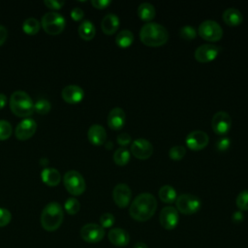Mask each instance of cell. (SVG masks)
Instances as JSON below:
<instances>
[{
    "label": "cell",
    "mask_w": 248,
    "mask_h": 248,
    "mask_svg": "<svg viewBox=\"0 0 248 248\" xmlns=\"http://www.w3.org/2000/svg\"><path fill=\"white\" fill-rule=\"evenodd\" d=\"M157 209V201L150 193H141L137 196L129 207L130 216L139 222L149 220Z\"/></svg>",
    "instance_id": "obj_1"
},
{
    "label": "cell",
    "mask_w": 248,
    "mask_h": 248,
    "mask_svg": "<svg viewBox=\"0 0 248 248\" xmlns=\"http://www.w3.org/2000/svg\"><path fill=\"white\" fill-rule=\"evenodd\" d=\"M140 39L143 45L156 47L167 43L169 33L163 25L156 22H148L140 28Z\"/></svg>",
    "instance_id": "obj_2"
},
{
    "label": "cell",
    "mask_w": 248,
    "mask_h": 248,
    "mask_svg": "<svg viewBox=\"0 0 248 248\" xmlns=\"http://www.w3.org/2000/svg\"><path fill=\"white\" fill-rule=\"evenodd\" d=\"M63 209L62 206L56 202H51L47 203L41 214L42 227L47 232L56 231L63 222Z\"/></svg>",
    "instance_id": "obj_3"
},
{
    "label": "cell",
    "mask_w": 248,
    "mask_h": 248,
    "mask_svg": "<svg viewBox=\"0 0 248 248\" xmlns=\"http://www.w3.org/2000/svg\"><path fill=\"white\" fill-rule=\"evenodd\" d=\"M10 108L19 117L30 116L34 112V104L31 97L22 90H16L10 97Z\"/></svg>",
    "instance_id": "obj_4"
},
{
    "label": "cell",
    "mask_w": 248,
    "mask_h": 248,
    "mask_svg": "<svg viewBox=\"0 0 248 248\" xmlns=\"http://www.w3.org/2000/svg\"><path fill=\"white\" fill-rule=\"evenodd\" d=\"M41 23L46 33L49 35H58L64 30L66 20L60 14L48 12L43 16Z\"/></svg>",
    "instance_id": "obj_5"
},
{
    "label": "cell",
    "mask_w": 248,
    "mask_h": 248,
    "mask_svg": "<svg viewBox=\"0 0 248 248\" xmlns=\"http://www.w3.org/2000/svg\"><path fill=\"white\" fill-rule=\"evenodd\" d=\"M63 182L67 191L73 196L81 195L86 188L83 176L77 170H68L63 177Z\"/></svg>",
    "instance_id": "obj_6"
},
{
    "label": "cell",
    "mask_w": 248,
    "mask_h": 248,
    "mask_svg": "<svg viewBox=\"0 0 248 248\" xmlns=\"http://www.w3.org/2000/svg\"><path fill=\"white\" fill-rule=\"evenodd\" d=\"M176 208L185 215H191L198 212L202 206L201 200L191 194H182L176 198Z\"/></svg>",
    "instance_id": "obj_7"
},
{
    "label": "cell",
    "mask_w": 248,
    "mask_h": 248,
    "mask_svg": "<svg viewBox=\"0 0 248 248\" xmlns=\"http://www.w3.org/2000/svg\"><path fill=\"white\" fill-rule=\"evenodd\" d=\"M199 35L205 41L217 42L223 36L222 27L215 20L207 19L202 21L198 29Z\"/></svg>",
    "instance_id": "obj_8"
},
{
    "label": "cell",
    "mask_w": 248,
    "mask_h": 248,
    "mask_svg": "<svg viewBox=\"0 0 248 248\" xmlns=\"http://www.w3.org/2000/svg\"><path fill=\"white\" fill-rule=\"evenodd\" d=\"M80 236L88 243H97L104 238L105 230L101 225L89 223L80 229Z\"/></svg>",
    "instance_id": "obj_9"
},
{
    "label": "cell",
    "mask_w": 248,
    "mask_h": 248,
    "mask_svg": "<svg viewBox=\"0 0 248 248\" xmlns=\"http://www.w3.org/2000/svg\"><path fill=\"white\" fill-rule=\"evenodd\" d=\"M130 153H132V155L140 160H145L152 155L153 146L147 140L140 138L133 141Z\"/></svg>",
    "instance_id": "obj_10"
},
{
    "label": "cell",
    "mask_w": 248,
    "mask_h": 248,
    "mask_svg": "<svg viewBox=\"0 0 248 248\" xmlns=\"http://www.w3.org/2000/svg\"><path fill=\"white\" fill-rule=\"evenodd\" d=\"M232 126V119L225 111L216 112L211 120V127L217 135H226Z\"/></svg>",
    "instance_id": "obj_11"
},
{
    "label": "cell",
    "mask_w": 248,
    "mask_h": 248,
    "mask_svg": "<svg viewBox=\"0 0 248 248\" xmlns=\"http://www.w3.org/2000/svg\"><path fill=\"white\" fill-rule=\"evenodd\" d=\"M132 191L125 183H118L112 190V199L118 207H127L131 202Z\"/></svg>",
    "instance_id": "obj_12"
},
{
    "label": "cell",
    "mask_w": 248,
    "mask_h": 248,
    "mask_svg": "<svg viewBox=\"0 0 248 248\" xmlns=\"http://www.w3.org/2000/svg\"><path fill=\"white\" fill-rule=\"evenodd\" d=\"M178 221V211L173 206H166L161 210L159 222L165 230H173L177 226Z\"/></svg>",
    "instance_id": "obj_13"
},
{
    "label": "cell",
    "mask_w": 248,
    "mask_h": 248,
    "mask_svg": "<svg viewBox=\"0 0 248 248\" xmlns=\"http://www.w3.org/2000/svg\"><path fill=\"white\" fill-rule=\"evenodd\" d=\"M220 50V47L215 45H202L195 50V58L198 62L208 63L218 56Z\"/></svg>",
    "instance_id": "obj_14"
},
{
    "label": "cell",
    "mask_w": 248,
    "mask_h": 248,
    "mask_svg": "<svg viewBox=\"0 0 248 248\" xmlns=\"http://www.w3.org/2000/svg\"><path fill=\"white\" fill-rule=\"evenodd\" d=\"M208 141L209 138L207 134L200 130L193 131L186 137V145L194 151L203 149L208 144Z\"/></svg>",
    "instance_id": "obj_15"
},
{
    "label": "cell",
    "mask_w": 248,
    "mask_h": 248,
    "mask_svg": "<svg viewBox=\"0 0 248 248\" xmlns=\"http://www.w3.org/2000/svg\"><path fill=\"white\" fill-rule=\"evenodd\" d=\"M37 130V123L32 118H24L16 127L15 135L19 140H26L30 139Z\"/></svg>",
    "instance_id": "obj_16"
},
{
    "label": "cell",
    "mask_w": 248,
    "mask_h": 248,
    "mask_svg": "<svg viewBox=\"0 0 248 248\" xmlns=\"http://www.w3.org/2000/svg\"><path fill=\"white\" fill-rule=\"evenodd\" d=\"M61 97L68 104H78L82 101L84 97V91L78 85L70 84L62 89Z\"/></svg>",
    "instance_id": "obj_17"
},
{
    "label": "cell",
    "mask_w": 248,
    "mask_h": 248,
    "mask_svg": "<svg viewBox=\"0 0 248 248\" xmlns=\"http://www.w3.org/2000/svg\"><path fill=\"white\" fill-rule=\"evenodd\" d=\"M126 122V115L121 108H113L108 115V125L111 130L119 131L124 127Z\"/></svg>",
    "instance_id": "obj_18"
},
{
    "label": "cell",
    "mask_w": 248,
    "mask_h": 248,
    "mask_svg": "<svg viewBox=\"0 0 248 248\" xmlns=\"http://www.w3.org/2000/svg\"><path fill=\"white\" fill-rule=\"evenodd\" d=\"M87 138L92 144L102 145L106 142L107 132L103 126L99 124H93L88 129Z\"/></svg>",
    "instance_id": "obj_19"
},
{
    "label": "cell",
    "mask_w": 248,
    "mask_h": 248,
    "mask_svg": "<svg viewBox=\"0 0 248 248\" xmlns=\"http://www.w3.org/2000/svg\"><path fill=\"white\" fill-rule=\"evenodd\" d=\"M108 237L110 243L118 247L126 246L130 241L129 233L125 230L120 228L111 229L108 233Z\"/></svg>",
    "instance_id": "obj_20"
},
{
    "label": "cell",
    "mask_w": 248,
    "mask_h": 248,
    "mask_svg": "<svg viewBox=\"0 0 248 248\" xmlns=\"http://www.w3.org/2000/svg\"><path fill=\"white\" fill-rule=\"evenodd\" d=\"M119 18L114 14H108L104 16L101 22V28L102 31L107 35H112L114 34L118 27H119Z\"/></svg>",
    "instance_id": "obj_21"
},
{
    "label": "cell",
    "mask_w": 248,
    "mask_h": 248,
    "mask_svg": "<svg viewBox=\"0 0 248 248\" xmlns=\"http://www.w3.org/2000/svg\"><path fill=\"white\" fill-rule=\"evenodd\" d=\"M41 177L43 182L50 187L57 186L61 181L60 172L53 168H45L41 172Z\"/></svg>",
    "instance_id": "obj_22"
},
{
    "label": "cell",
    "mask_w": 248,
    "mask_h": 248,
    "mask_svg": "<svg viewBox=\"0 0 248 248\" xmlns=\"http://www.w3.org/2000/svg\"><path fill=\"white\" fill-rule=\"evenodd\" d=\"M223 20L230 26H237L242 22L243 16L239 10L235 8H229L223 13Z\"/></svg>",
    "instance_id": "obj_23"
},
{
    "label": "cell",
    "mask_w": 248,
    "mask_h": 248,
    "mask_svg": "<svg viewBox=\"0 0 248 248\" xmlns=\"http://www.w3.org/2000/svg\"><path fill=\"white\" fill-rule=\"evenodd\" d=\"M78 35L84 41H90L96 34L95 26L90 20H83L78 26Z\"/></svg>",
    "instance_id": "obj_24"
},
{
    "label": "cell",
    "mask_w": 248,
    "mask_h": 248,
    "mask_svg": "<svg viewBox=\"0 0 248 248\" xmlns=\"http://www.w3.org/2000/svg\"><path fill=\"white\" fill-rule=\"evenodd\" d=\"M155 8L150 3H141L138 8V16L141 20L150 21L155 17Z\"/></svg>",
    "instance_id": "obj_25"
},
{
    "label": "cell",
    "mask_w": 248,
    "mask_h": 248,
    "mask_svg": "<svg viewBox=\"0 0 248 248\" xmlns=\"http://www.w3.org/2000/svg\"><path fill=\"white\" fill-rule=\"evenodd\" d=\"M134 42V35L130 30H121L115 37L116 45L121 48L129 47Z\"/></svg>",
    "instance_id": "obj_26"
},
{
    "label": "cell",
    "mask_w": 248,
    "mask_h": 248,
    "mask_svg": "<svg viewBox=\"0 0 248 248\" xmlns=\"http://www.w3.org/2000/svg\"><path fill=\"white\" fill-rule=\"evenodd\" d=\"M159 198L163 202L172 203L176 201V191L170 185H164L159 189Z\"/></svg>",
    "instance_id": "obj_27"
},
{
    "label": "cell",
    "mask_w": 248,
    "mask_h": 248,
    "mask_svg": "<svg viewBox=\"0 0 248 248\" xmlns=\"http://www.w3.org/2000/svg\"><path fill=\"white\" fill-rule=\"evenodd\" d=\"M131 153L125 147H119L115 150L113 154V161L118 166H125L130 161Z\"/></svg>",
    "instance_id": "obj_28"
},
{
    "label": "cell",
    "mask_w": 248,
    "mask_h": 248,
    "mask_svg": "<svg viewBox=\"0 0 248 248\" xmlns=\"http://www.w3.org/2000/svg\"><path fill=\"white\" fill-rule=\"evenodd\" d=\"M22 30L28 35H35L40 30V23L36 18L28 17L22 23Z\"/></svg>",
    "instance_id": "obj_29"
},
{
    "label": "cell",
    "mask_w": 248,
    "mask_h": 248,
    "mask_svg": "<svg viewBox=\"0 0 248 248\" xmlns=\"http://www.w3.org/2000/svg\"><path fill=\"white\" fill-rule=\"evenodd\" d=\"M64 208L68 214L75 215L79 211L80 203L76 198H69L64 203Z\"/></svg>",
    "instance_id": "obj_30"
},
{
    "label": "cell",
    "mask_w": 248,
    "mask_h": 248,
    "mask_svg": "<svg viewBox=\"0 0 248 248\" xmlns=\"http://www.w3.org/2000/svg\"><path fill=\"white\" fill-rule=\"evenodd\" d=\"M235 204L242 211L248 210V190H243L237 195Z\"/></svg>",
    "instance_id": "obj_31"
},
{
    "label": "cell",
    "mask_w": 248,
    "mask_h": 248,
    "mask_svg": "<svg viewBox=\"0 0 248 248\" xmlns=\"http://www.w3.org/2000/svg\"><path fill=\"white\" fill-rule=\"evenodd\" d=\"M51 108L50 103L46 99H40L34 104V111L39 114H46Z\"/></svg>",
    "instance_id": "obj_32"
},
{
    "label": "cell",
    "mask_w": 248,
    "mask_h": 248,
    "mask_svg": "<svg viewBox=\"0 0 248 248\" xmlns=\"http://www.w3.org/2000/svg\"><path fill=\"white\" fill-rule=\"evenodd\" d=\"M13 132L12 125L7 120H0V140H8Z\"/></svg>",
    "instance_id": "obj_33"
},
{
    "label": "cell",
    "mask_w": 248,
    "mask_h": 248,
    "mask_svg": "<svg viewBox=\"0 0 248 248\" xmlns=\"http://www.w3.org/2000/svg\"><path fill=\"white\" fill-rule=\"evenodd\" d=\"M186 154V149L184 146L182 145H175L172 146L170 151H169V156L170 159L174 160V161H178L181 160Z\"/></svg>",
    "instance_id": "obj_34"
},
{
    "label": "cell",
    "mask_w": 248,
    "mask_h": 248,
    "mask_svg": "<svg viewBox=\"0 0 248 248\" xmlns=\"http://www.w3.org/2000/svg\"><path fill=\"white\" fill-rule=\"evenodd\" d=\"M179 35L182 39H184L186 41H191V40H194L196 38L197 31L193 26L186 25V26H183L182 28H180Z\"/></svg>",
    "instance_id": "obj_35"
},
{
    "label": "cell",
    "mask_w": 248,
    "mask_h": 248,
    "mask_svg": "<svg viewBox=\"0 0 248 248\" xmlns=\"http://www.w3.org/2000/svg\"><path fill=\"white\" fill-rule=\"evenodd\" d=\"M114 221H115L114 216L108 212L102 214L100 217V224H101V227H103L104 229L110 228L114 224Z\"/></svg>",
    "instance_id": "obj_36"
},
{
    "label": "cell",
    "mask_w": 248,
    "mask_h": 248,
    "mask_svg": "<svg viewBox=\"0 0 248 248\" xmlns=\"http://www.w3.org/2000/svg\"><path fill=\"white\" fill-rule=\"evenodd\" d=\"M12 219L11 212L3 207H0V227L7 226Z\"/></svg>",
    "instance_id": "obj_37"
},
{
    "label": "cell",
    "mask_w": 248,
    "mask_h": 248,
    "mask_svg": "<svg viewBox=\"0 0 248 248\" xmlns=\"http://www.w3.org/2000/svg\"><path fill=\"white\" fill-rule=\"evenodd\" d=\"M231 145V140L229 138L219 139L216 142V148L219 151H226Z\"/></svg>",
    "instance_id": "obj_38"
},
{
    "label": "cell",
    "mask_w": 248,
    "mask_h": 248,
    "mask_svg": "<svg viewBox=\"0 0 248 248\" xmlns=\"http://www.w3.org/2000/svg\"><path fill=\"white\" fill-rule=\"evenodd\" d=\"M44 4L51 9V10H59L63 7L64 5V1H58V0H45Z\"/></svg>",
    "instance_id": "obj_39"
},
{
    "label": "cell",
    "mask_w": 248,
    "mask_h": 248,
    "mask_svg": "<svg viewBox=\"0 0 248 248\" xmlns=\"http://www.w3.org/2000/svg\"><path fill=\"white\" fill-rule=\"evenodd\" d=\"M131 136L127 133H121L117 136V142L120 144L122 147L128 145L131 142Z\"/></svg>",
    "instance_id": "obj_40"
},
{
    "label": "cell",
    "mask_w": 248,
    "mask_h": 248,
    "mask_svg": "<svg viewBox=\"0 0 248 248\" xmlns=\"http://www.w3.org/2000/svg\"><path fill=\"white\" fill-rule=\"evenodd\" d=\"M84 16V13L83 11L80 9V8H78V7H75L72 9L71 11V17L76 20V21H78L80 19H82Z\"/></svg>",
    "instance_id": "obj_41"
},
{
    "label": "cell",
    "mask_w": 248,
    "mask_h": 248,
    "mask_svg": "<svg viewBox=\"0 0 248 248\" xmlns=\"http://www.w3.org/2000/svg\"><path fill=\"white\" fill-rule=\"evenodd\" d=\"M91 4L94 8L102 10L107 8L110 4V1L109 0H92Z\"/></svg>",
    "instance_id": "obj_42"
},
{
    "label": "cell",
    "mask_w": 248,
    "mask_h": 248,
    "mask_svg": "<svg viewBox=\"0 0 248 248\" xmlns=\"http://www.w3.org/2000/svg\"><path fill=\"white\" fill-rule=\"evenodd\" d=\"M8 37V31L5 26L0 25V46L6 42Z\"/></svg>",
    "instance_id": "obj_43"
},
{
    "label": "cell",
    "mask_w": 248,
    "mask_h": 248,
    "mask_svg": "<svg viewBox=\"0 0 248 248\" xmlns=\"http://www.w3.org/2000/svg\"><path fill=\"white\" fill-rule=\"evenodd\" d=\"M243 220V215L241 213V211H235L232 214V221L234 223H240Z\"/></svg>",
    "instance_id": "obj_44"
},
{
    "label": "cell",
    "mask_w": 248,
    "mask_h": 248,
    "mask_svg": "<svg viewBox=\"0 0 248 248\" xmlns=\"http://www.w3.org/2000/svg\"><path fill=\"white\" fill-rule=\"evenodd\" d=\"M7 96L3 93H0V109L5 108V106L7 105Z\"/></svg>",
    "instance_id": "obj_45"
},
{
    "label": "cell",
    "mask_w": 248,
    "mask_h": 248,
    "mask_svg": "<svg viewBox=\"0 0 248 248\" xmlns=\"http://www.w3.org/2000/svg\"><path fill=\"white\" fill-rule=\"evenodd\" d=\"M133 248H148L147 245L144 243V242H137Z\"/></svg>",
    "instance_id": "obj_46"
}]
</instances>
